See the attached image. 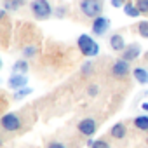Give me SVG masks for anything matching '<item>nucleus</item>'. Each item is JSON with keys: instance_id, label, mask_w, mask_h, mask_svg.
<instances>
[{"instance_id": "obj_1", "label": "nucleus", "mask_w": 148, "mask_h": 148, "mask_svg": "<svg viewBox=\"0 0 148 148\" xmlns=\"http://www.w3.org/2000/svg\"><path fill=\"white\" fill-rule=\"evenodd\" d=\"M30 9H32V14L40 21L49 19L52 16V7L49 4V0H32Z\"/></svg>"}, {"instance_id": "obj_2", "label": "nucleus", "mask_w": 148, "mask_h": 148, "mask_svg": "<svg viewBox=\"0 0 148 148\" xmlns=\"http://www.w3.org/2000/svg\"><path fill=\"white\" fill-rule=\"evenodd\" d=\"M77 45H79L80 52H82L84 56H87V58L98 56V52H99V45H98V44L92 40V37H89V35H80L79 40H77Z\"/></svg>"}, {"instance_id": "obj_3", "label": "nucleus", "mask_w": 148, "mask_h": 148, "mask_svg": "<svg viewBox=\"0 0 148 148\" xmlns=\"http://www.w3.org/2000/svg\"><path fill=\"white\" fill-rule=\"evenodd\" d=\"M80 11L87 18H99L103 12V0H80Z\"/></svg>"}, {"instance_id": "obj_4", "label": "nucleus", "mask_w": 148, "mask_h": 148, "mask_svg": "<svg viewBox=\"0 0 148 148\" xmlns=\"http://www.w3.org/2000/svg\"><path fill=\"white\" fill-rule=\"evenodd\" d=\"M0 124H2V127H4L5 131L14 132V131H18V129L21 127V119H19L18 113L11 112V113L2 115V119H0Z\"/></svg>"}, {"instance_id": "obj_5", "label": "nucleus", "mask_w": 148, "mask_h": 148, "mask_svg": "<svg viewBox=\"0 0 148 148\" xmlns=\"http://www.w3.org/2000/svg\"><path fill=\"white\" fill-rule=\"evenodd\" d=\"M131 73V68H129V61H125V59H117L115 63H113V66H112V75L115 77V79H125L127 75Z\"/></svg>"}, {"instance_id": "obj_6", "label": "nucleus", "mask_w": 148, "mask_h": 148, "mask_svg": "<svg viewBox=\"0 0 148 148\" xmlns=\"http://www.w3.org/2000/svg\"><path fill=\"white\" fill-rule=\"evenodd\" d=\"M77 129H79V132H80V134H84V136L91 138V136L98 131V124H96V120H94V119H82V120L79 122Z\"/></svg>"}, {"instance_id": "obj_7", "label": "nucleus", "mask_w": 148, "mask_h": 148, "mask_svg": "<svg viewBox=\"0 0 148 148\" xmlns=\"http://www.w3.org/2000/svg\"><path fill=\"white\" fill-rule=\"evenodd\" d=\"M108 26H110V19L108 18H105V16L94 18V21H92V33L98 35V37H101V35L106 33Z\"/></svg>"}, {"instance_id": "obj_8", "label": "nucleus", "mask_w": 148, "mask_h": 148, "mask_svg": "<svg viewBox=\"0 0 148 148\" xmlns=\"http://www.w3.org/2000/svg\"><path fill=\"white\" fill-rule=\"evenodd\" d=\"M26 84H28V79H26L25 73H14V75L9 79V87L14 89V91L26 87Z\"/></svg>"}, {"instance_id": "obj_9", "label": "nucleus", "mask_w": 148, "mask_h": 148, "mask_svg": "<svg viewBox=\"0 0 148 148\" xmlns=\"http://www.w3.org/2000/svg\"><path fill=\"white\" fill-rule=\"evenodd\" d=\"M141 54V47L138 45V44H131V45H127L125 49H124V52H122V59H125V61H134L138 56Z\"/></svg>"}, {"instance_id": "obj_10", "label": "nucleus", "mask_w": 148, "mask_h": 148, "mask_svg": "<svg viewBox=\"0 0 148 148\" xmlns=\"http://www.w3.org/2000/svg\"><path fill=\"white\" fill-rule=\"evenodd\" d=\"M110 47H112L113 51H117V52H124V49H125L127 45H125L124 37L119 35V33H115V35L110 37Z\"/></svg>"}, {"instance_id": "obj_11", "label": "nucleus", "mask_w": 148, "mask_h": 148, "mask_svg": "<svg viewBox=\"0 0 148 148\" xmlns=\"http://www.w3.org/2000/svg\"><path fill=\"white\" fill-rule=\"evenodd\" d=\"M132 77L136 79V82L138 84H148V70H145V68H134L132 70Z\"/></svg>"}, {"instance_id": "obj_12", "label": "nucleus", "mask_w": 148, "mask_h": 148, "mask_svg": "<svg viewBox=\"0 0 148 148\" xmlns=\"http://www.w3.org/2000/svg\"><path fill=\"white\" fill-rule=\"evenodd\" d=\"M125 132H127V127H125V124H122V122L115 124V125L112 127V131H110L112 138H115V139H122V138H125Z\"/></svg>"}, {"instance_id": "obj_13", "label": "nucleus", "mask_w": 148, "mask_h": 148, "mask_svg": "<svg viewBox=\"0 0 148 148\" xmlns=\"http://www.w3.org/2000/svg\"><path fill=\"white\" fill-rule=\"evenodd\" d=\"M25 0H4V11H18Z\"/></svg>"}, {"instance_id": "obj_14", "label": "nucleus", "mask_w": 148, "mask_h": 148, "mask_svg": "<svg viewBox=\"0 0 148 148\" xmlns=\"http://www.w3.org/2000/svg\"><path fill=\"white\" fill-rule=\"evenodd\" d=\"M134 125L139 131H148V115H139L134 119Z\"/></svg>"}, {"instance_id": "obj_15", "label": "nucleus", "mask_w": 148, "mask_h": 148, "mask_svg": "<svg viewBox=\"0 0 148 148\" xmlns=\"http://www.w3.org/2000/svg\"><path fill=\"white\" fill-rule=\"evenodd\" d=\"M124 12H125L129 18H138V16H139V9L136 7V4H131V2H127V4L124 5Z\"/></svg>"}, {"instance_id": "obj_16", "label": "nucleus", "mask_w": 148, "mask_h": 148, "mask_svg": "<svg viewBox=\"0 0 148 148\" xmlns=\"http://www.w3.org/2000/svg\"><path fill=\"white\" fill-rule=\"evenodd\" d=\"M12 71H14V73H26V71H28V61H26V59L16 61L14 66H12Z\"/></svg>"}, {"instance_id": "obj_17", "label": "nucleus", "mask_w": 148, "mask_h": 148, "mask_svg": "<svg viewBox=\"0 0 148 148\" xmlns=\"http://www.w3.org/2000/svg\"><path fill=\"white\" fill-rule=\"evenodd\" d=\"M138 33L143 38H148V21H139L138 23Z\"/></svg>"}, {"instance_id": "obj_18", "label": "nucleus", "mask_w": 148, "mask_h": 148, "mask_svg": "<svg viewBox=\"0 0 148 148\" xmlns=\"http://www.w3.org/2000/svg\"><path fill=\"white\" fill-rule=\"evenodd\" d=\"M35 54H37V47H33V45H28V47L23 49V56L25 58H33Z\"/></svg>"}, {"instance_id": "obj_19", "label": "nucleus", "mask_w": 148, "mask_h": 148, "mask_svg": "<svg viewBox=\"0 0 148 148\" xmlns=\"http://www.w3.org/2000/svg\"><path fill=\"white\" fill-rule=\"evenodd\" d=\"M136 7L139 12H148V0H136Z\"/></svg>"}, {"instance_id": "obj_20", "label": "nucleus", "mask_w": 148, "mask_h": 148, "mask_svg": "<svg viewBox=\"0 0 148 148\" xmlns=\"http://www.w3.org/2000/svg\"><path fill=\"white\" fill-rule=\"evenodd\" d=\"M91 71H92V63L86 61L84 66H82V73H84V75H91Z\"/></svg>"}, {"instance_id": "obj_21", "label": "nucleus", "mask_w": 148, "mask_h": 148, "mask_svg": "<svg viewBox=\"0 0 148 148\" xmlns=\"http://www.w3.org/2000/svg\"><path fill=\"white\" fill-rule=\"evenodd\" d=\"M92 148H110V145L105 139H98V141L92 143Z\"/></svg>"}, {"instance_id": "obj_22", "label": "nucleus", "mask_w": 148, "mask_h": 148, "mask_svg": "<svg viewBox=\"0 0 148 148\" xmlns=\"http://www.w3.org/2000/svg\"><path fill=\"white\" fill-rule=\"evenodd\" d=\"M32 92V89H28V87H23V89H19L16 94H14V98H23V96H26V94H30Z\"/></svg>"}, {"instance_id": "obj_23", "label": "nucleus", "mask_w": 148, "mask_h": 148, "mask_svg": "<svg viewBox=\"0 0 148 148\" xmlns=\"http://www.w3.org/2000/svg\"><path fill=\"white\" fill-rule=\"evenodd\" d=\"M87 92H89V96H96V94L99 92V86H96V84H92V86H89V89H87Z\"/></svg>"}, {"instance_id": "obj_24", "label": "nucleus", "mask_w": 148, "mask_h": 148, "mask_svg": "<svg viewBox=\"0 0 148 148\" xmlns=\"http://www.w3.org/2000/svg\"><path fill=\"white\" fill-rule=\"evenodd\" d=\"M47 148H66L63 143H58V141H52V143H49V146Z\"/></svg>"}, {"instance_id": "obj_25", "label": "nucleus", "mask_w": 148, "mask_h": 148, "mask_svg": "<svg viewBox=\"0 0 148 148\" xmlns=\"http://www.w3.org/2000/svg\"><path fill=\"white\" fill-rule=\"evenodd\" d=\"M112 5L113 7H124L125 2H124V0H112Z\"/></svg>"}, {"instance_id": "obj_26", "label": "nucleus", "mask_w": 148, "mask_h": 148, "mask_svg": "<svg viewBox=\"0 0 148 148\" xmlns=\"http://www.w3.org/2000/svg\"><path fill=\"white\" fill-rule=\"evenodd\" d=\"M66 14V7H59L58 11H56V18H63Z\"/></svg>"}, {"instance_id": "obj_27", "label": "nucleus", "mask_w": 148, "mask_h": 148, "mask_svg": "<svg viewBox=\"0 0 148 148\" xmlns=\"http://www.w3.org/2000/svg\"><path fill=\"white\" fill-rule=\"evenodd\" d=\"M143 110H145V112H148V103H143Z\"/></svg>"}, {"instance_id": "obj_28", "label": "nucleus", "mask_w": 148, "mask_h": 148, "mask_svg": "<svg viewBox=\"0 0 148 148\" xmlns=\"http://www.w3.org/2000/svg\"><path fill=\"white\" fill-rule=\"evenodd\" d=\"M146 143H148V139H146Z\"/></svg>"}]
</instances>
